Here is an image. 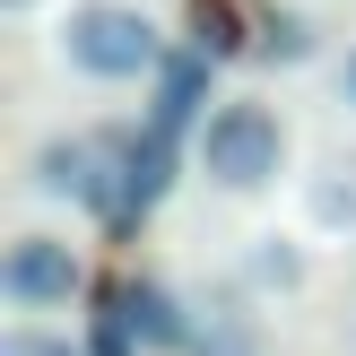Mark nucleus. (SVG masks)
I'll return each instance as SVG.
<instances>
[{
  "label": "nucleus",
  "instance_id": "6e6552de",
  "mask_svg": "<svg viewBox=\"0 0 356 356\" xmlns=\"http://www.w3.org/2000/svg\"><path fill=\"white\" fill-rule=\"evenodd\" d=\"M191 356H270V322H261L252 305H218L191 330Z\"/></svg>",
  "mask_w": 356,
  "mask_h": 356
},
{
  "label": "nucleus",
  "instance_id": "423d86ee",
  "mask_svg": "<svg viewBox=\"0 0 356 356\" xmlns=\"http://www.w3.org/2000/svg\"><path fill=\"white\" fill-rule=\"evenodd\" d=\"M165 191H174V139L165 131H122V218L113 226L148 218Z\"/></svg>",
  "mask_w": 356,
  "mask_h": 356
},
{
  "label": "nucleus",
  "instance_id": "7ed1b4c3",
  "mask_svg": "<svg viewBox=\"0 0 356 356\" xmlns=\"http://www.w3.org/2000/svg\"><path fill=\"white\" fill-rule=\"evenodd\" d=\"M35 191L113 226L122 218V131H52L35 148Z\"/></svg>",
  "mask_w": 356,
  "mask_h": 356
},
{
  "label": "nucleus",
  "instance_id": "f3484780",
  "mask_svg": "<svg viewBox=\"0 0 356 356\" xmlns=\"http://www.w3.org/2000/svg\"><path fill=\"white\" fill-rule=\"evenodd\" d=\"M348 348H356V339H348Z\"/></svg>",
  "mask_w": 356,
  "mask_h": 356
},
{
  "label": "nucleus",
  "instance_id": "dca6fc26",
  "mask_svg": "<svg viewBox=\"0 0 356 356\" xmlns=\"http://www.w3.org/2000/svg\"><path fill=\"white\" fill-rule=\"evenodd\" d=\"M0 9H35V0H0Z\"/></svg>",
  "mask_w": 356,
  "mask_h": 356
},
{
  "label": "nucleus",
  "instance_id": "f03ea898",
  "mask_svg": "<svg viewBox=\"0 0 356 356\" xmlns=\"http://www.w3.org/2000/svg\"><path fill=\"white\" fill-rule=\"evenodd\" d=\"M61 61L79 70V79H156V70H165V44H156V26L139 9H122V0H79V9L61 17Z\"/></svg>",
  "mask_w": 356,
  "mask_h": 356
},
{
  "label": "nucleus",
  "instance_id": "4468645a",
  "mask_svg": "<svg viewBox=\"0 0 356 356\" xmlns=\"http://www.w3.org/2000/svg\"><path fill=\"white\" fill-rule=\"evenodd\" d=\"M139 339H131V322H122V305L113 313H96V330H87V356H131Z\"/></svg>",
  "mask_w": 356,
  "mask_h": 356
},
{
  "label": "nucleus",
  "instance_id": "0eeeda50",
  "mask_svg": "<svg viewBox=\"0 0 356 356\" xmlns=\"http://www.w3.org/2000/svg\"><path fill=\"white\" fill-rule=\"evenodd\" d=\"M113 305H122V322H131V339H139V348L191 356V330H200V322H183V305H174V296L156 287V278H139V287H122Z\"/></svg>",
  "mask_w": 356,
  "mask_h": 356
},
{
  "label": "nucleus",
  "instance_id": "20e7f679",
  "mask_svg": "<svg viewBox=\"0 0 356 356\" xmlns=\"http://www.w3.org/2000/svg\"><path fill=\"white\" fill-rule=\"evenodd\" d=\"M79 287H87V270L61 235H17L0 252V305L9 313H61Z\"/></svg>",
  "mask_w": 356,
  "mask_h": 356
},
{
  "label": "nucleus",
  "instance_id": "f257e3e1",
  "mask_svg": "<svg viewBox=\"0 0 356 356\" xmlns=\"http://www.w3.org/2000/svg\"><path fill=\"white\" fill-rule=\"evenodd\" d=\"M191 165H200L218 191H235V200L270 191L278 174H287V122H278V104H261V96H226L218 113L191 131Z\"/></svg>",
  "mask_w": 356,
  "mask_h": 356
},
{
  "label": "nucleus",
  "instance_id": "f8f14e48",
  "mask_svg": "<svg viewBox=\"0 0 356 356\" xmlns=\"http://www.w3.org/2000/svg\"><path fill=\"white\" fill-rule=\"evenodd\" d=\"M313 218H322V226H356V165L313 174Z\"/></svg>",
  "mask_w": 356,
  "mask_h": 356
},
{
  "label": "nucleus",
  "instance_id": "9b49d317",
  "mask_svg": "<svg viewBox=\"0 0 356 356\" xmlns=\"http://www.w3.org/2000/svg\"><path fill=\"white\" fill-rule=\"evenodd\" d=\"M261 52L270 61H313V17L305 9H270L261 17Z\"/></svg>",
  "mask_w": 356,
  "mask_h": 356
},
{
  "label": "nucleus",
  "instance_id": "1a4fd4ad",
  "mask_svg": "<svg viewBox=\"0 0 356 356\" xmlns=\"http://www.w3.org/2000/svg\"><path fill=\"white\" fill-rule=\"evenodd\" d=\"M305 287V252H296L287 235H252V252H243V296H296Z\"/></svg>",
  "mask_w": 356,
  "mask_h": 356
},
{
  "label": "nucleus",
  "instance_id": "ddd939ff",
  "mask_svg": "<svg viewBox=\"0 0 356 356\" xmlns=\"http://www.w3.org/2000/svg\"><path fill=\"white\" fill-rule=\"evenodd\" d=\"M0 356H87V348H70L61 330H44V322H17V330H0Z\"/></svg>",
  "mask_w": 356,
  "mask_h": 356
},
{
  "label": "nucleus",
  "instance_id": "39448f33",
  "mask_svg": "<svg viewBox=\"0 0 356 356\" xmlns=\"http://www.w3.org/2000/svg\"><path fill=\"white\" fill-rule=\"evenodd\" d=\"M209 52L191 44V52H165V70H156V96H148V131H165V139H183V131H200L218 104H209Z\"/></svg>",
  "mask_w": 356,
  "mask_h": 356
},
{
  "label": "nucleus",
  "instance_id": "9d476101",
  "mask_svg": "<svg viewBox=\"0 0 356 356\" xmlns=\"http://www.w3.org/2000/svg\"><path fill=\"white\" fill-rule=\"evenodd\" d=\"M191 44H200L209 61H235V52H243L235 9H226V0H191Z\"/></svg>",
  "mask_w": 356,
  "mask_h": 356
},
{
  "label": "nucleus",
  "instance_id": "2eb2a0df",
  "mask_svg": "<svg viewBox=\"0 0 356 356\" xmlns=\"http://www.w3.org/2000/svg\"><path fill=\"white\" fill-rule=\"evenodd\" d=\"M348 96H356V52H348Z\"/></svg>",
  "mask_w": 356,
  "mask_h": 356
}]
</instances>
